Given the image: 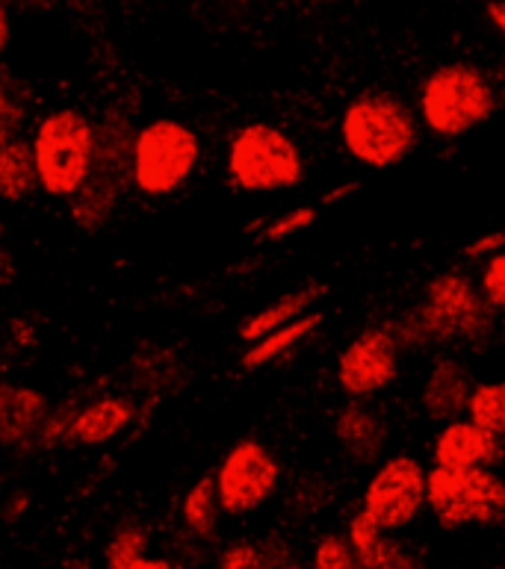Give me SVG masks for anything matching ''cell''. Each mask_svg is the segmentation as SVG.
<instances>
[{"label": "cell", "mask_w": 505, "mask_h": 569, "mask_svg": "<svg viewBox=\"0 0 505 569\" xmlns=\"http://www.w3.org/2000/svg\"><path fill=\"white\" fill-rule=\"evenodd\" d=\"M494 316L479 283L462 272H444L426 283L420 305L396 322L394 333L408 349H479L494 337Z\"/></svg>", "instance_id": "obj_1"}, {"label": "cell", "mask_w": 505, "mask_h": 569, "mask_svg": "<svg viewBox=\"0 0 505 569\" xmlns=\"http://www.w3.org/2000/svg\"><path fill=\"white\" fill-rule=\"evenodd\" d=\"M417 137L420 121L399 94H358L340 119L343 148L367 169H394L405 162L417 148Z\"/></svg>", "instance_id": "obj_2"}, {"label": "cell", "mask_w": 505, "mask_h": 569, "mask_svg": "<svg viewBox=\"0 0 505 569\" xmlns=\"http://www.w3.org/2000/svg\"><path fill=\"white\" fill-rule=\"evenodd\" d=\"M133 144H137V130L119 112H107L95 124L92 171L83 189L71 198L75 224L86 233L101 230L112 219L116 207L128 192V183H133Z\"/></svg>", "instance_id": "obj_3"}, {"label": "cell", "mask_w": 505, "mask_h": 569, "mask_svg": "<svg viewBox=\"0 0 505 569\" xmlns=\"http://www.w3.org/2000/svg\"><path fill=\"white\" fill-rule=\"evenodd\" d=\"M497 112V89L471 62H446L420 89V121L435 137L458 139L482 128Z\"/></svg>", "instance_id": "obj_4"}, {"label": "cell", "mask_w": 505, "mask_h": 569, "mask_svg": "<svg viewBox=\"0 0 505 569\" xmlns=\"http://www.w3.org/2000/svg\"><path fill=\"white\" fill-rule=\"evenodd\" d=\"M228 178L249 196L284 192L305 180V157L281 128L255 121L234 133L228 148Z\"/></svg>", "instance_id": "obj_5"}, {"label": "cell", "mask_w": 505, "mask_h": 569, "mask_svg": "<svg viewBox=\"0 0 505 569\" xmlns=\"http://www.w3.org/2000/svg\"><path fill=\"white\" fill-rule=\"evenodd\" d=\"M39 187L53 198H75L83 189L95 157V124L78 110H53L33 137Z\"/></svg>", "instance_id": "obj_6"}, {"label": "cell", "mask_w": 505, "mask_h": 569, "mask_svg": "<svg viewBox=\"0 0 505 569\" xmlns=\"http://www.w3.org/2000/svg\"><path fill=\"white\" fill-rule=\"evenodd\" d=\"M426 508L444 531L505 522V478L494 469H428Z\"/></svg>", "instance_id": "obj_7"}, {"label": "cell", "mask_w": 505, "mask_h": 569, "mask_svg": "<svg viewBox=\"0 0 505 569\" xmlns=\"http://www.w3.org/2000/svg\"><path fill=\"white\" fill-rule=\"evenodd\" d=\"M201 160V139L184 121L157 119L137 130L133 144V183L142 196H171L192 178Z\"/></svg>", "instance_id": "obj_8"}, {"label": "cell", "mask_w": 505, "mask_h": 569, "mask_svg": "<svg viewBox=\"0 0 505 569\" xmlns=\"http://www.w3.org/2000/svg\"><path fill=\"white\" fill-rule=\"evenodd\" d=\"M428 469L412 455L385 458L360 496V513L382 531L396 535L420 517L426 508Z\"/></svg>", "instance_id": "obj_9"}, {"label": "cell", "mask_w": 505, "mask_h": 569, "mask_svg": "<svg viewBox=\"0 0 505 569\" xmlns=\"http://www.w3.org/2000/svg\"><path fill=\"white\" fill-rule=\"evenodd\" d=\"M216 493L222 513L231 517H246L255 513L278 493L281 485V463L264 442L255 437L234 442L228 455L216 469Z\"/></svg>", "instance_id": "obj_10"}, {"label": "cell", "mask_w": 505, "mask_h": 569, "mask_svg": "<svg viewBox=\"0 0 505 569\" xmlns=\"http://www.w3.org/2000/svg\"><path fill=\"white\" fill-rule=\"evenodd\" d=\"M399 355L403 346L396 340L394 328H364L337 357V387L349 396V401L373 399L399 378Z\"/></svg>", "instance_id": "obj_11"}, {"label": "cell", "mask_w": 505, "mask_h": 569, "mask_svg": "<svg viewBox=\"0 0 505 569\" xmlns=\"http://www.w3.org/2000/svg\"><path fill=\"white\" fill-rule=\"evenodd\" d=\"M473 375L464 360L458 357H437L428 366L420 387V408L428 422L449 426L455 419L467 417V405L473 396Z\"/></svg>", "instance_id": "obj_12"}, {"label": "cell", "mask_w": 505, "mask_h": 569, "mask_svg": "<svg viewBox=\"0 0 505 569\" xmlns=\"http://www.w3.org/2000/svg\"><path fill=\"white\" fill-rule=\"evenodd\" d=\"M51 417V401L36 387L0 383V442L7 449L42 446V433Z\"/></svg>", "instance_id": "obj_13"}, {"label": "cell", "mask_w": 505, "mask_h": 569, "mask_svg": "<svg viewBox=\"0 0 505 569\" xmlns=\"http://www.w3.org/2000/svg\"><path fill=\"white\" fill-rule=\"evenodd\" d=\"M432 455L440 469H494L503 460V440L464 417L437 431Z\"/></svg>", "instance_id": "obj_14"}, {"label": "cell", "mask_w": 505, "mask_h": 569, "mask_svg": "<svg viewBox=\"0 0 505 569\" xmlns=\"http://www.w3.org/2000/svg\"><path fill=\"white\" fill-rule=\"evenodd\" d=\"M335 440L343 451L355 460L358 467L382 463L387 446V426L376 410L367 408L364 401H349L337 410L335 417Z\"/></svg>", "instance_id": "obj_15"}, {"label": "cell", "mask_w": 505, "mask_h": 569, "mask_svg": "<svg viewBox=\"0 0 505 569\" xmlns=\"http://www.w3.org/2000/svg\"><path fill=\"white\" fill-rule=\"evenodd\" d=\"M346 540L364 569H426L423 558L412 546L396 540L394 535H382L360 510L351 513Z\"/></svg>", "instance_id": "obj_16"}, {"label": "cell", "mask_w": 505, "mask_h": 569, "mask_svg": "<svg viewBox=\"0 0 505 569\" xmlns=\"http://www.w3.org/2000/svg\"><path fill=\"white\" fill-rule=\"evenodd\" d=\"M133 417H137L133 401L107 396V399H98L78 410V417L69 428V440L80 442V446H103L112 437H119L133 422Z\"/></svg>", "instance_id": "obj_17"}, {"label": "cell", "mask_w": 505, "mask_h": 569, "mask_svg": "<svg viewBox=\"0 0 505 569\" xmlns=\"http://www.w3.org/2000/svg\"><path fill=\"white\" fill-rule=\"evenodd\" d=\"M326 292V283H308V287L293 289V292L281 296L278 301H273V305H266L264 310H257L251 319H246V322L240 325V340L255 346L257 340H264V337H269V333L284 328V325L296 322V319H301L305 313H310V307L317 305Z\"/></svg>", "instance_id": "obj_18"}, {"label": "cell", "mask_w": 505, "mask_h": 569, "mask_svg": "<svg viewBox=\"0 0 505 569\" xmlns=\"http://www.w3.org/2000/svg\"><path fill=\"white\" fill-rule=\"evenodd\" d=\"M39 189V171H36L33 144L27 139H12L7 148H0V198L9 204L24 201Z\"/></svg>", "instance_id": "obj_19"}, {"label": "cell", "mask_w": 505, "mask_h": 569, "mask_svg": "<svg viewBox=\"0 0 505 569\" xmlns=\"http://www.w3.org/2000/svg\"><path fill=\"white\" fill-rule=\"evenodd\" d=\"M319 325H323V313H314V310H310V313H305L301 319H296V322L284 325V328L273 331L269 337H264V340H257L255 346H249L246 355H242L240 366L246 372H255V369H264V366L275 363L278 357H284L287 351H293L296 346H301V342L308 340Z\"/></svg>", "instance_id": "obj_20"}, {"label": "cell", "mask_w": 505, "mask_h": 569, "mask_svg": "<svg viewBox=\"0 0 505 569\" xmlns=\"http://www.w3.org/2000/svg\"><path fill=\"white\" fill-rule=\"evenodd\" d=\"M219 513H222V505H219V493H216V478L205 476L198 478L196 485L189 487L184 501H180V519H184V528L196 540H214L216 531H219Z\"/></svg>", "instance_id": "obj_21"}, {"label": "cell", "mask_w": 505, "mask_h": 569, "mask_svg": "<svg viewBox=\"0 0 505 569\" xmlns=\"http://www.w3.org/2000/svg\"><path fill=\"white\" fill-rule=\"evenodd\" d=\"M467 419L488 433L505 437V381H482L473 387Z\"/></svg>", "instance_id": "obj_22"}, {"label": "cell", "mask_w": 505, "mask_h": 569, "mask_svg": "<svg viewBox=\"0 0 505 569\" xmlns=\"http://www.w3.org/2000/svg\"><path fill=\"white\" fill-rule=\"evenodd\" d=\"M281 552V543L237 540V543L225 546V552L219 555V569H278Z\"/></svg>", "instance_id": "obj_23"}, {"label": "cell", "mask_w": 505, "mask_h": 569, "mask_svg": "<svg viewBox=\"0 0 505 569\" xmlns=\"http://www.w3.org/2000/svg\"><path fill=\"white\" fill-rule=\"evenodd\" d=\"M148 549V531L142 526H121L116 535L110 537L107 543V552H103V569H133V563H139L146 558Z\"/></svg>", "instance_id": "obj_24"}, {"label": "cell", "mask_w": 505, "mask_h": 569, "mask_svg": "<svg viewBox=\"0 0 505 569\" xmlns=\"http://www.w3.org/2000/svg\"><path fill=\"white\" fill-rule=\"evenodd\" d=\"M24 121V94L12 77L0 74V148L18 139V128Z\"/></svg>", "instance_id": "obj_25"}, {"label": "cell", "mask_w": 505, "mask_h": 569, "mask_svg": "<svg viewBox=\"0 0 505 569\" xmlns=\"http://www.w3.org/2000/svg\"><path fill=\"white\" fill-rule=\"evenodd\" d=\"M308 569H364L358 561V555L349 546L346 535H326L319 537L310 555Z\"/></svg>", "instance_id": "obj_26"}, {"label": "cell", "mask_w": 505, "mask_h": 569, "mask_svg": "<svg viewBox=\"0 0 505 569\" xmlns=\"http://www.w3.org/2000/svg\"><path fill=\"white\" fill-rule=\"evenodd\" d=\"M314 221H317V207H296L290 213L266 221L264 230H260V242H284V239L308 230Z\"/></svg>", "instance_id": "obj_27"}, {"label": "cell", "mask_w": 505, "mask_h": 569, "mask_svg": "<svg viewBox=\"0 0 505 569\" xmlns=\"http://www.w3.org/2000/svg\"><path fill=\"white\" fill-rule=\"evenodd\" d=\"M479 289L485 301L494 307V313H505V251L497 257H491L485 269H482Z\"/></svg>", "instance_id": "obj_28"}, {"label": "cell", "mask_w": 505, "mask_h": 569, "mask_svg": "<svg viewBox=\"0 0 505 569\" xmlns=\"http://www.w3.org/2000/svg\"><path fill=\"white\" fill-rule=\"evenodd\" d=\"M499 251H505V230H491V233H482V237H476L473 242H467V248H464V257L467 260H485L488 263L491 257H497Z\"/></svg>", "instance_id": "obj_29"}, {"label": "cell", "mask_w": 505, "mask_h": 569, "mask_svg": "<svg viewBox=\"0 0 505 569\" xmlns=\"http://www.w3.org/2000/svg\"><path fill=\"white\" fill-rule=\"evenodd\" d=\"M358 189H360L358 180H343V183H337V187H331V189H326V192H323V198H319V207L340 204V201H346V198L355 196Z\"/></svg>", "instance_id": "obj_30"}, {"label": "cell", "mask_w": 505, "mask_h": 569, "mask_svg": "<svg viewBox=\"0 0 505 569\" xmlns=\"http://www.w3.org/2000/svg\"><path fill=\"white\" fill-rule=\"evenodd\" d=\"M27 508H30V496L16 493L7 505H3V519H7V522H18V519L24 517Z\"/></svg>", "instance_id": "obj_31"}, {"label": "cell", "mask_w": 505, "mask_h": 569, "mask_svg": "<svg viewBox=\"0 0 505 569\" xmlns=\"http://www.w3.org/2000/svg\"><path fill=\"white\" fill-rule=\"evenodd\" d=\"M485 12H488L491 24L497 27L499 36L505 39V3H497V0H494V3H485Z\"/></svg>", "instance_id": "obj_32"}, {"label": "cell", "mask_w": 505, "mask_h": 569, "mask_svg": "<svg viewBox=\"0 0 505 569\" xmlns=\"http://www.w3.org/2000/svg\"><path fill=\"white\" fill-rule=\"evenodd\" d=\"M9 44V12L7 7L0 3V57H3V51H7Z\"/></svg>", "instance_id": "obj_33"}, {"label": "cell", "mask_w": 505, "mask_h": 569, "mask_svg": "<svg viewBox=\"0 0 505 569\" xmlns=\"http://www.w3.org/2000/svg\"><path fill=\"white\" fill-rule=\"evenodd\" d=\"M133 569H175V563L166 561V558H142L139 563H133Z\"/></svg>", "instance_id": "obj_34"}, {"label": "cell", "mask_w": 505, "mask_h": 569, "mask_svg": "<svg viewBox=\"0 0 505 569\" xmlns=\"http://www.w3.org/2000/svg\"><path fill=\"white\" fill-rule=\"evenodd\" d=\"M278 569H305L299 563V558H296V555L290 552V549H287V546H284V552H281V563H278Z\"/></svg>", "instance_id": "obj_35"}, {"label": "cell", "mask_w": 505, "mask_h": 569, "mask_svg": "<svg viewBox=\"0 0 505 569\" xmlns=\"http://www.w3.org/2000/svg\"><path fill=\"white\" fill-rule=\"evenodd\" d=\"M60 569H95V567L89 561H69L66 567H60Z\"/></svg>", "instance_id": "obj_36"}, {"label": "cell", "mask_w": 505, "mask_h": 569, "mask_svg": "<svg viewBox=\"0 0 505 569\" xmlns=\"http://www.w3.org/2000/svg\"><path fill=\"white\" fill-rule=\"evenodd\" d=\"M0 239H3V224H0Z\"/></svg>", "instance_id": "obj_37"}]
</instances>
